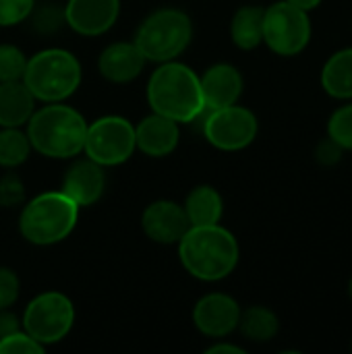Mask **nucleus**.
<instances>
[{
  "instance_id": "1",
  "label": "nucleus",
  "mask_w": 352,
  "mask_h": 354,
  "mask_svg": "<svg viewBox=\"0 0 352 354\" xmlns=\"http://www.w3.org/2000/svg\"><path fill=\"white\" fill-rule=\"evenodd\" d=\"M178 245L183 268L197 280L216 282L230 276L239 263V243L222 226H191Z\"/></svg>"
},
{
  "instance_id": "2",
  "label": "nucleus",
  "mask_w": 352,
  "mask_h": 354,
  "mask_svg": "<svg viewBox=\"0 0 352 354\" xmlns=\"http://www.w3.org/2000/svg\"><path fill=\"white\" fill-rule=\"evenodd\" d=\"M147 102L156 114L174 122H193L205 114L199 77L180 62H162L147 83Z\"/></svg>"
},
{
  "instance_id": "3",
  "label": "nucleus",
  "mask_w": 352,
  "mask_h": 354,
  "mask_svg": "<svg viewBox=\"0 0 352 354\" xmlns=\"http://www.w3.org/2000/svg\"><path fill=\"white\" fill-rule=\"evenodd\" d=\"M87 122L71 106L52 102L39 108L27 120V137L31 149L46 158L66 160L79 156L85 145Z\"/></svg>"
},
{
  "instance_id": "4",
  "label": "nucleus",
  "mask_w": 352,
  "mask_h": 354,
  "mask_svg": "<svg viewBox=\"0 0 352 354\" xmlns=\"http://www.w3.org/2000/svg\"><path fill=\"white\" fill-rule=\"evenodd\" d=\"M79 220V205L62 191L33 197L21 212L19 230L31 245L48 247L64 241Z\"/></svg>"
},
{
  "instance_id": "5",
  "label": "nucleus",
  "mask_w": 352,
  "mask_h": 354,
  "mask_svg": "<svg viewBox=\"0 0 352 354\" xmlns=\"http://www.w3.org/2000/svg\"><path fill=\"white\" fill-rule=\"evenodd\" d=\"M21 81L35 100L48 104L62 102L77 91L81 83V64L66 50H41L27 60Z\"/></svg>"
},
{
  "instance_id": "6",
  "label": "nucleus",
  "mask_w": 352,
  "mask_h": 354,
  "mask_svg": "<svg viewBox=\"0 0 352 354\" xmlns=\"http://www.w3.org/2000/svg\"><path fill=\"white\" fill-rule=\"evenodd\" d=\"M191 37L193 25L187 12L178 8H160L141 23L135 35V46L145 60L168 62L185 52Z\"/></svg>"
},
{
  "instance_id": "7",
  "label": "nucleus",
  "mask_w": 352,
  "mask_h": 354,
  "mask_svg": "<svg viewBox=\"0 0 352 354\" xmlns=\"http://www.w3.org/2000/svg\"><path fill=\"white\" fill-rule=\"evenodd\" d=\"M263 41L280 56H295L311 41V19L307 10L288 0L276 2L263 10Z\"/></svg>"
},
{
  "instance_id": "8",
  "label": "nucleus",
  "mask_w": 352,
  "mask_h": 354,
  "mask_svg": "<svg viewBox=\"0 0 352 354\" xmlns=\"http://www.w3.org/2000/svg\"><path fill=\"white\" fill-rule=\"evenodd\" d=\"M75 324V307L60 292H41L23 313V332L41 346L60 342Z\"/></svg>"
},
{
  "instance_id": "9",
  "label": "nucleus",
  "mask_w": 352,
  "mask_h": 354,
  "mask_svg": "<svg viewBox=\"0 0 352 354\" xmlns=\"http://www.w3.org/2000/svg\"><path fill=\"white\" fill-rule=\"evenodd\" d=\"M135 147V127L122 116H104L87 124L83 149L102 168L127 162Z\"/></svg>"
},
{
  "instance_id": "10",
  "label": "nucleus",
  "mask_w": 352,
  "mask_h": 354,
  "mask_svg": "<svg viewBox=\"0 0 352 354\" xmlns=\"http://www.w3.org/2000/svg\"><path fill=\"white\" fill-rule=\"evenodd\" d=\"M205 112L207 116L203 120V135L214 147L222 151L245 149L257 137V118L251 110L243 106L230 104Z\"/></svg>"
},
{
  "instance_id": "11",
  "label": "nucleus",
  "mask_w": 352,
  "mask_h": 354,
  "mask_svg": "<svg viewBox=\"0 0 352 354\" xmlns=\"http://www.w3.org/2000/svg\"><path fill=\"white\" fill-rule=\"evenodd\" d=\"M241 307L239 303L222 292L205 295L193 309L195 328L210 338H224L239 328Z\"/></svg>"
},
{
  "instance_id": "12",
  "label": "nucleus",
  "mask_w": 352,
  "mask_h": 354,
  "mask_svg": "<svg viewBox=\"0 0 352 354\" xmlns=\"http://www.w3.org/2000/svg\"><path fill=\"white\" fill-rule=\"evenodd\" d=\"M120 15V0H68L64 21L81 35L106 33Z\"/></svg>"
},
{
  "instance_id": "13",
  "label": "nucleus",
  "mask_w": 352,
  "mask_h": 354,
  "mask_svg": "<svg viewBox=\"0 0 352 354\" xmlns=\"http://www.w3.org/2000/svg\"><path fill=\"white\" fill-rule=\"evenodd\" d=\"M141 226L147 239L160 245H174L191 228L185 207L174 201H154L141 216Z\"/></svg>"
},
{
  "instance_id": "14",
  "label": "nucleus",
  "mask_w": 352,
  "mask_h": 354,
  "mask_svg": "<svg viewBox=\"0 0 352 354\" xmlns=\"http://www.w3.org/2000/svg\"><path fill=\"white\" fill-rule=\"evenodd\" d=\"M205 110L237 104L243 93V77L232 64H214L199 79Z\"/></svg>"
},
{
  "instance_id": "15",
  "label": "nucleus",
  "mask_w": 352,
  "mask_h": 354,
  "mask_svg": "<svg viewBox=\"0 0 352 354\" xmlns=\"http://www.w3.org/2000/svg\"><path fill=\"white\" fill-rule=\"evenodd\" d=\"M104 170L100 164H95L93 160H79L75 162L62 180V193H66L79 207H87L93 205L102 193H104Z\"/></svg>"
},
{
  "instance_id": "16",
  "label": "nucleus",
  "mask_w": 352,
  "mask_h": 354,
  "mask_svg": "<svg viewBox=\"0 0 352 354\" xmlns=\"http://www.w3.org/2000/svg\"><path fill=\"white\" fill-rule=\"evenodd\" d=\"M178 122L156 112L151 116H145L135 129L137 147L151 158H164L172 153L178 145Z\"/></svg>"
},
{
  "instance_id": "17",
  "label": "nucleus",
  "mask_w": 352,
  "mask_h": 354,
  "mask_svg": "<svg viewBox=\"0 0 352 354\" xmlns=\"http://www.w3.org/2000/svg\"><path fill=\"white\" fill-rule=\"evenodd\" d=\"M145 56L135 46V41H118L108 46L98 60V68L104 79L112 83H129L145 66Z\"/></svg>"
},
{
  "instance_id": "18",
  "label": "nucleus",
  "mask_w": 352,
  "mask_h": 354,
  "mask_svg": "<svg viewBox=\"0 0 352 354\" xmlns=\"http://www.w3.org/2000/svg\"><path fill=\"white\" fill-rule=\"evenodd\" d=\"M35 97L23 81L0 83V127H21L33 114Z\"/></svg>"
},
{
  "instance_id": "19",
  "label": "nucleus",
  "mask_w": 352,
  "mask_h": 354,
  "mask_svg": "<svg viewBox=\"0 0 352 354\" xmlns=\"http://www.w3.org/2000/svg\"><path fill=\"white\" fill-rule=\"evenodd\" d=\"M222 197L214 187H195L185 201V214L191 226H212L222 218Z\"/></svg>"
},
{
  "instance_id": "20",
  "label": "nucleus",
  "mask_w": 352,
  "mask_h": 354,
  "mask_svg": "<svg viewBox=\"0 0 352 354\" xmlns=\"http://www.w3.org/2000/svg\"><path fill=\"white\" fill-rule=\"evenodd\" d=\"M322 87L338 100L352 97V48H344L330 56L322 68Z\"/></svg>"
},
{
  "instance_id": "21",
  "label": "nucleus",
  "mask_w": 352,
  "mask_h": 354,
  "mask_svg": "<svg viewBox=\"0 0 352 354\" xmlns=\"http://www.w3.org/2000/svg\"><path fill=\"white\" fill-rule=\"evenodd\" d=\"M230 37L241 50H255L263 41V8L241 6L232 17Z\"/></svg>"
},
{
  "instance_id": "22",
  "label": "nucleus",
  "mask_w": 352,
  "mask_h": 354,
  "mask_svg": "<svg viewBox=\"0 0 352 354\" xmlns=\"http://www.w3.org/2000/svg\"><path fill=\"white\" fill-rule=\"evenodd\" d=\"M239 328L245 338L253 342H268L278 334L280 322L276 313L266 307H249L247 311H241Z\"/></svg>"
},
{
  "instance_id": "23",
  "label": "nucleus",
  "mask_w": 352,
  "mask_h": 354,
  "mask_svg": "<svg viewBox=\"0 0 352 354\" xmlns=\"http://www.w3.org/2000/svg\"><path fill=\"white\" fill-rule=\"evenodd\" d=\"M31 151L29 137L19 131V127H2L0 131V166L15 168L21 166Z\"/></svg>"
},
{
  "instance_id": "24",
  "label": "nucleus",
  "mask_w": 352,
  "mask_h": 354,
  "mask_svg": "<svg viewBox=\"0 0 352 354\" xmlns=\"http://www.w3.org/2000/svg\"><path fill=\"white\" fill-rule=\"evenodd\" d=\"M27 66L25 54L10 44H0V83L21 81Z\"/></svg>"
},
{
  "instance_id": "25",
  "label": "nucleus",
  "mask_w": 352,
  "mask_h": 354,
  "mask_svg": "<svg viewBox=\"0 0 352 354\" xmlns=\"http://www.w3.org/2000/svg\"><path fill=\"white\" fill-rule=\"evenodd\" d=\"M328 135L342 149H352V104L338 108L328 122Z\"/></svg>"
},
{
  "instance_id": "26",
  "label": "nucleus",
  "mask_w": 352,
  "mask_h": 354,
  "mask_svg": "<svg viewBox=\"0 0 352 354\" xmlns=\"http://www.w3.org/2000/svg\"><path fill=\"white\" fill-rule=\"evenodd\" d=\"M46 346L35 342L27 332H12L0 338V354H41Z\"/></svg>"
},
{
  "instance_id": "27",
  "label": "nucleus",
  "mask_w": 352,
  "mask_h": 354,
  "mask_svg": "<svg viewBox=\"0 0 352 354\" xmlns=\"http://www.w3.org/2000/svg\"><path fill=\"white\" fill-rule=\"evenodd\" d=\"M35 0H0V27L25 21L33 12Z\"/></svg>"
},
{
  "instance_id": "28",
  "label": "nucleus",
  "mask_w": 352,
  "mask_h": 354,
  "mask_svg": "<svg viewBox=\"0 0 352 354\" xmlns=\"http://www.w3.org/2000/svg\"><path fill=\"white\" fill-rule=\"evenodd\" d=\"M19 290L21 284L17 274L6 268H0V311L15 305V301L19 299Z\"/></svg>"
},
{
  "instance_id": "29",
  "label": "nucleus",
  "mask_w": 352,
  "mask_h": 354,
  "mask_svg": "<svg viewBox=\"0 0 352 354\" xmlns=\"http://www.w3.org/2000/svg\"><path fill=\"white\" fill-rule=\"evenodd\" d=\"M315 158H317V162L324 164V166H334V164H338L340 158H342V147H340L334 139L328 137V139H324V141L317 145Z\"/></svg>"
},
{
  "instance_id": "30",
  "label": "nucleus",
  "mask_w": 352,
  "mask_h": 354,
  "mask_svg": "<svg viewBox=\"0 0 352 354\" xmlns=\"http://www.w3.org/2000/svg\"><path fill=\"white\" fill-rule=\"evenodd\" d=\"M21 197H23L21 180L17 176H12V174L4 176L2 183H0V201L6 203V205H12V203L21 201Z\"/></svg>"
},
{
  "instance_id": "31",
  "label": "nucleus",
  "mask_w": 352,
  "mask_h": 354,
  "mask_svg": "<svg viewBox=\"0 0 352 354\" xmlns=\"http://www.w3.org/2000/svg\"><path fill=\"white\" fill-rule=\"evenodd\" d=\"M12 332H19V319L12 313H6V309H2L0 311V338Z\"/></svg>"
},
{
  "instance_id": "32",
  "label": "nucleus",
  "mask_w": 352,
  "mask_h": 354,
  "mask_svg": "<svg viewBox=\"0 0 352 354\" xmlns=\"http://www.w3.org/2000/svg\"><path fill=\"white\" fill-rule=\"evenodd\" d=\"M207 354H245L243 348H239V346H234V344H216V346H212V348H207L205 351Z\"/></svg>"
},
{
  "instance_id": "33",
  "label": "nucleus",
  "mask_w": 352,
  "mask_h": 354,
  "mask_svg": "<svg viewBox=\"0 0 352 354\" xmlns=\"http://www.w3.org/2000/svg\"><path fill=\"white\" fill-rule=\"evenodd\" d=\"M288 2L295 4V6H299V8H303V10H307V12L322 4V0H288Z\"/></svg>"
},
{
  "instance_id": "34",
  "label": "nucleus",
  "mask_w": 352,
  "mask_h": 354,
  "mask_svg": "<svg viewBox=\"0 0 352 354\" xmlns=\"http://www.w3.org/2000/svg\"><path fill=\"white\" fill-rule=\"evenodd\" d=\"M349 295H351V299H352V278H351V284H349Z\"/></svg>"
}]
</instances>
